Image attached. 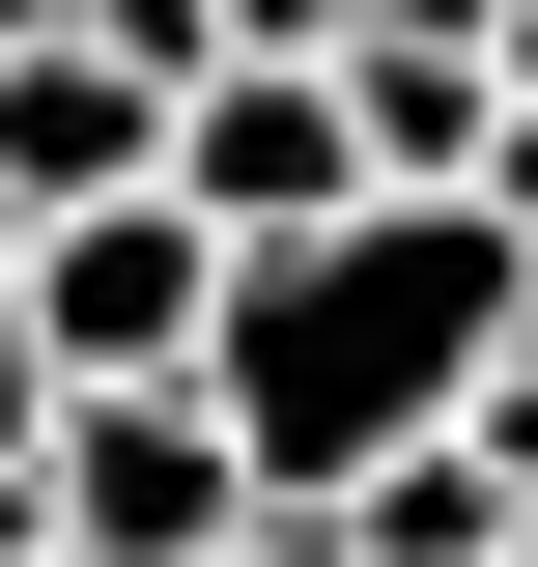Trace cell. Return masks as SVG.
Masks as SVG:
<instances>
[{
    "instance_id": "4",
    "label": "cell",
    "mask_w": 538,
    "mask_h": 567,
    "mask_svg": "<svg viewBox=\"0 0 538 567\" xmlns=\"http://www.w3.org/2000/svg\"><path fill=\"white\" fill-rule=\"evenodd\" d=\"M170 199L256 256V227H340L369 199V142H340V58H199L170 85Z\"/></svg>"
},
{
    "instance_id": "3",
    "label": "cell",
    "mask_w": 538,
    "mask_h": 567,
    "mask_svg": "<svg viewBox=\"0 0 538 567\" xmlns=\"http://www.w3.org/2000/svg\"><path fill=\"white\" fill-rule=\"evenodd\" d=\"M227 511H256V454H227V398H199V369L58 398V454H29V539H85V567H199Z\"/></svg>"
},
{
    "instance_id": "13",
    "label": "cell",
    "mask_w": 538,
    "mask_h": 567,
    "mask_svg": "<svg viewBox=\"0 0 538 567\" xmlns=\"http://www.w3.org/2000/svg\"><path fill=\"white\" fill-rule=\"evenodd\" d=\"M0 256H29V199H0Z\"/></svg>"
},
{
    "instance_id": "9",
    "label": "cell",
    "mask_w": 538,
    "mask_h": 567,
    "mask_svg": "<svg viewBox=\"0 0 538 567\" xmlns=\"http://www.w3.org/2000/svg\"><path fill=\"white\" fill-rule=\"evenodd\" d=\"M29 454H58V369H29V312H0V511H29Z\"/></svg>"
},
{
    "instance_id": "1",
    "label": "cell",
    "mask_w": 538,
    "mask_h": 567,
    "mask_svg": "<svg viewBox=\"0 0 538 567\" xmlns=\"http://www.w3.org/2000/svg\"><path fill=\"white\" fill-rule=\"evenodd\" d=\"M510 312H538V256L482 199H340V227H256V256H227L199 398H227V454H256L283 511H340L369 454H425V425L510 369Z\"/></svg>"
},
{
    "instance_id": "10",
    "label": "cell",
    "mask_w": 538,
    "mask_h": 567,
    "mask_svg": "<svg viewBox=\"0 0 538 567\" xmlns=\"http://www.w3.org/2000/svg\"><path fill=\"white\" fill-rule=\"evenodd\" d=\"M340 29H369V0H227V58H340Z\"/></svg>"
},
{
    "instance_id": "5",
    "label": "cell",
    "mask_w": 538,
    "mask_h": 567,
    "mask_svg": "<svg viewBox=\"0 0 538 567\" xmlns=\"http://www.w3.org/2000/svg\"><path fill=\"white\" fill-rule=\"evenodd\" d=\"M114 171H170V85L85 29H0V199H114Z\"/></svg>"
},
{
    "instance_id": "6",
    "label": "cell",
    "mask_w": 538,
    "mask_h": 567,
    "mask_svg": "<svg viewBox=\"0 0 538 567\" xmlns=\"http://www.w3.org/2000/svg\"><path fill=\"white\" fill-rule=\"evenodd\" d=\"M510 511H538V483H482V425H425V454H369V483H340V539H369V567H482Z\"/></svg>"
},
{
    "instance_id": "8",
    "label": "cell",
    "mask_w": 538,
    "mask_h": 567,
    "mask_svg": "<svg viewBox=\"0 0 538 567\" xmlns=\"http://www.w3.org/2000/svg\"><path fill=\"white\" fill-rule=\"evenodd\" d=\"M199 567H369V539H340V511H283V483H256V511H227Z\"/></svg>"
},
{
    "instance_id": "2",
    "label": "cell",
    "mask_w": 538,
    "mask_h": 567,
    "mask_svg": "<svg viewBox=\"0 0 538 567\" xmlns=\"http://www.w3.org/2000/svg\"><path fill=\"white\" fill-rule=\"evenodd\" d=\"M0 312H29V369H58V398H142V369H199V312H227V227L170 199V171H114V199H29Z\"/></svg>"
},
{
    "instance_id": "11",
    "label": "cell",
    "mask_w": 538,
    "mask_h": 567,
    "mask_svg": "<svg viewBox=\"0 0 538 567\" xmlns=\"http://www.w3.org/2000/svg\"><path fill=\"white\" fill-rule=\"evenodd\" d=\"M0 567H85V539H0Z\"/></svg>"
},
{
    "instance_id": "12",
    "label": "cell",
    "mask_w": 538,
    "mask_h": 567,
    "mask_svg": "<svg viewBox=\"0 0 538 567\" xmlns=\"http://www.w3.org/2000/svg\"><path fill=\"white\" fill-rule=\"evenodd\" d=\"M0 29H58V0H0Z\"/></svg>"
},
{
    "instance_id": "7",
    "label": "cell",
    "mask_w": 538,
    "mask_h": 567,
    "mask_svg": "<svg viewBox=\"0 0 538 567\" xmlns=\"http://www.w3.org/2000/svg\"><path fill=\"white\" fill-rule=\"evenodd\" d=\"M58 29H85V58H142V85H199V58H227V0H58Z\"/></svg>"
}]
</instances>
